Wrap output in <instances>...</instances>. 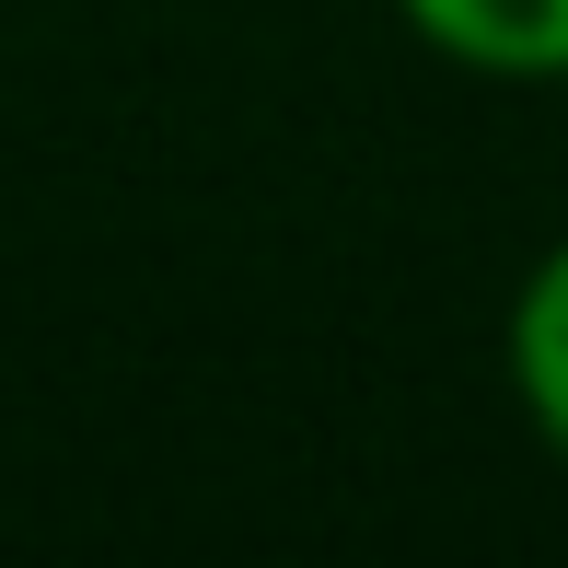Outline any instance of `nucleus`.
Wrapping results in <instances>:
<instances>
[{
  "label": "nucleus",
  "mask_w": 568,
  "mask_h": 568,
  "mask_svg": "<svg viewBox=\"0 0 568 568\" xmlns=\"http://www.w3.org/2000/svg\"><path fill=\"white\" fill-rule=\"evenodd\" d=\"M395 23L476 82H568V0H395Z\"/></svg>",
  "instance_id": "obj_1"
},
{
  "label": "nucleus",
  "mask_w": 568,
  "mask_h": 568,
  "mask_svg": "<svg viewBox=\"0 0 568 568\" xmlns=\"http://www.w3.org/2000/svg\"><path fill=\"white\" fill-rule=\"evenodd\" d=\"M499 372H510L523 429L568 464V232L523 267V291H510V314H499Z\"/></svg>",
  "instance_id": "obj_2"
}]
</instances>
